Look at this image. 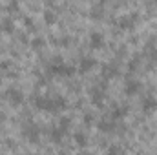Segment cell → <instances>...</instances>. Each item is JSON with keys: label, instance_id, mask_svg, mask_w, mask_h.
Masks as SVG:
<instances>
[{"label": "cell", "instance_id": "1", "mask_svg": "<svg viewBox=\"0 0 157 155\" xmlns=\"http://www.w3.org/2000/svg\"><path fill=\"white\" fill-rule=\"evenodd\" d=\"M101 44H102V37H101V35H91V46L99 47Z\"/></svg>", "mask_w": 157, "mask_h": 155}, {"label": "cell", "instance_id": "2", "mask_svg": "<svg viewBox=\"0 0 157 155\" xmlns=\"http://www.w3.org/2000/svg\"><path fill=\"white\" fill-rule=\"evenodd\" d=\"M90 66H93V60H84V62H82V70H84V71L90 70Z\"/></svg>", "mask_w": 157, "mask_h": 155}]
</instances>
